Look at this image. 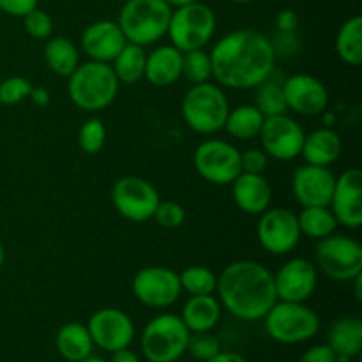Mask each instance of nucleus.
Here are the masks:
<instances>
[{"label": "nucleus", "instance_id": "obj_11", "mask_svg": "<svg viewBox=\"0 0 362 362\" xmlns=\"http://www.w3.org/2000/svg\"><path fill=\"white\" fill-rule=\"evenodd\" d=\"M161 202L158 189L148 180L136 175H126L115 180L112 187V204L124 219L145 223L152 219Z\"/></svg>", "mask_w": 362, "mask_h": 362}, {"label": "nucleus", "instance_id": "obj_27", "mask_svg": "<svg viewBox=\"0 0 362 362\" xmlns=\"http://www.w3.org/2000/svg\"><path fill=\"white\" fill-rule=\"evenodd\" d=\"M45 62L52 73L69 78L81 64L78 46L71 39L62 37V35L46 39Z\"/></svg>", "mask_w": 362, "mask_h": 362}, {"label": "nucleus", "instance_id": "obj_23", "mask_svg": "<svg viewBox=\"0 0 362 362\" xmlns=\"http://www.w3.org/2000/svg\"><path fill=\"white\" fill-rule=\"evenodd\" d=\"M343 151V141L332 127H318L304 136L300 158L308 165L331 166L339 159Z\"/></svg>", "mask_w": 362, "mask_h": 362}, {"label": "nucleus", "instance_id": "obj_30", "mask_svg": "<svg viewBox=\"0 0 362 362\" xmlns=\"http://www.w3.org/2000/svg\"><path fill=\"white\" fill-rule=\"evenodd\" d=\"M336 52L349 66H361L362 62V18L359 14L349 18L339 27L336 37Z\"/></svg>", "mask_w": 362, "mask_h": 362}, {"label": "nucleus", "instance_id": "obj_6", "mask_svg": "<svg viewBox=\"0 0 362 362\" xmlns=\"http://www.w3.org/2000/svg\"><path fill=\"white\" fill-rule=\"evenodd\" d=\"M216 25L218 21L214 11L207 4L197 0L172 9L166 35L170 37V45L175 46L179 52L187 53L205 48L214 37Z\"/></svg>", "mask_w": 362, "mask_h": 362}, {"label": "nucleus", "instance_id": "obj_19", "mask_svg": "<svg viewBox=\"0 0 362 362\" xmlns=\"http://www.w3.org/2000/svg\"><path fill=\"white\" fill-rule=\"evenodd\" d=\"M336 175L329 166L303 165L293 172L292 191L300 207H329Z\"/></svg>", "mask_w": 362, "mask_h": 362}, {"label": "nucleus", "instance_id": "obj_1", "mask_svg": "<svg viewBox=\"0 0 362 362\" xmlns=\"http://www.w3.org/2000/svg\"><path fill=\"white\" fill-rule=\"evenodd\" d=\"M212 78L235 90L257 88L276 71L272 41L258 30L240 28L223 35L211 49Z\"/></svg>", "mask_w": 362, "mask_h": 362}, {"label": "nucleus", "instance_id": "obj_7", "mask_svg": "<svg viewBox=\"0 0 362 362\" xmlns=\"http://www.w3.org/2000/svg\"><path fill=\"white\" fill-rule=\"evenodd\" d=\"M265 331L281 345H297L310 341L320 329V317L306 303L276 300L264 317Z\"/></svg>", "mask_w": 362, "mask_h": 362}, {"label": "nucleus", "instance_id": "obj_9", "mask_svg": "<svg viewBox=\"0 0 362 362\" xmlns=\"http://www.w3.org/2000/svg\"><path fill=\"white\" fill-rule=\"evenodd\" d=\"M317 269L329 279L352 283L362 274V246L359 240L343 233H332L318 240L315 247Z\"/></svg>", "mask_w": 362, "mask_h": 362}, {"label": "nucleus", "instance_id": "obj_50", "mask_svg": "<svg viewBox=\"0 0 362 362\" xmlns=\"http://www.w3.org/2000/svg\"><path fill=\"white\" fill-rule=\"evenodd\" d=\"M226 2H232V4H250V2H255V0H226Z\"/></svg>", "mask_w": 362, "mask_h": 362}, {"label": "nucleus", "instance_id": "obj_35", "mask_svg": "<svg viewBox=\"0 0 362 362\" xmlns=\"http://www.w3.org/2000/svg\"><path fill=\"white\" fill-rule=\"evenodd\" d=\"M106 144V126L101 119L92 117L78 131V145L88 156H94L103 151Z\"/></svg>", "mask_w": 362, "mask_h": 362}, {"label": "nucleus", "instance_id": "obj_3", "mask_svg": "<svg viewBox=\"0 0 362 362\" xmlns=\"http://www.w3.org/2000/svg\"><path fill=\"white\" fill-rule=\"evenodd\" d=\"M119 87L112 66L95 60L80 64L67 81V92L73 105L88 113L108 108L115 101Z\"/></svg>", "mask_w": 362, "mask_h": 362}, {"label": "nucleus", "instance_id": "obj_42", "mask_svg": "<svg viewBox=\"0 0 362 362\" xmlns=\"http://www.w3.org/2000/svg\"><path fill=\"white\" fill-rule=\"evenodd\" d=\"M299 362H336V354L329 345H315L303 354Z\"/></svg>", "mask_w": 362, "mask_h": 362}, {"label": "nucleus", "instance_id": "obj_22", "mask_svg": "<svg viewBox=\"0 0 362 362\" xmlns=\"http://www.w3.org/2000/svg\"><path fill=\"white\" fill-rule=\"evenodd\" d=\"M145 80L154 87H170L182 78V52L172 45H163L147 53Z\"/></svg>", "mask_w": 362, "mask_h": 362}, {"label": "nucleus", "instance_id": "obj_40", "mask_svg": "<svg viewBox=\"0 0 362 362\" xmlns=\"http://www.w3.org/2000/svg\"><path fill=\"white\" fill-rule=\"evenodd\" d=\"M269 156L262 148H246L240 152V172L243 173H264L267 168Z\"/></svg>", "mask_w": 362, "mask_h": 362}, {"label": "nucleus", "instance_id": "obj_20", "mask_svg": "<svg viewBox=\"0 0 362 362\" xmlns=\"http://www.w3.org/2000/svg\"><path fill=\"white\" fill-rule=\"evenodd\" d=\"M126 42L119 23L112 20L94 21L81 34V49L88 59L95 62L112 64Z\"/></svg>", "mask_w": 362, "mask_h": 362}, {"label": "nucleus", "instance_id": "obj_41", "mask_svg": "<svg viewBox=\"0 0 362 362\" xmlns=\"http://www.w3.org/2000/svg\"><path fill=\"white\" fill-rule=\"evenodd\" d=\"M39 7V0H0V11L14 18H23Z\"/></svg>", "mask_w": 362, "mask_h": 362}, {"label": "nucleus", "instance_id": "obj_26", "mask_svg": "<svg viewBox=\"0 0 362 362\" xmlns=\"http://www.w3.org/2000/svg\"><path fill=\"white\" fill-rule=\"evenodd\" d=\"M55 345L60 357L67 362H80L92 356L94 341L90 338L87 325L69 322L62 325L55 336Z\"/></svg>", "mask_w": 362, "mask_h": 362}, {"label": "nucleus", "instance_id": "obj_17", "mask_svg": "<svg viewBox=\"0 0 362 362\" xmlns=\"http://www.w3.org/2000/svg\"><path fill=\"white\" fill-rule=\"evenodd\" d=\"M318 285V269L306 258H292L285 262L274 274L278 300L306 303Z\"/></svg>", "mask_w": 362, "mask_h": 362}, {"label": "nucleus", "instance_id": "obj_46", "mask_svg": "<svg viewBox=\"0 0 362 362\" xmlns=\"http://www.w3.org/2000/svg\"><path fill=\"white\" fill-rule=\"evenodd\" d=\"M205 362H247L243 356L233 352H219L218 356L212 357V359L205 361Z\"/></svg>", "mask_w": 362, "mask_h": 362}, {"label": "nucleus", "instance_id": "obj_14", "mask_svg": "<svg viewBox=\"0 0 362 362\" xmlns=\"http://www.w3.org/2000/svg\"><path fill=\"white\" fill-rule=\"evenodd\" d=\"M304 136L306 133H304L303 126L288 113L265 117L264 126L258 134L262 151L276 161H292V159L299 158Z\"/></svg>", "mask_w": 362, "mask_h": 362}, {"label": "nucleus", "instance_id": "obj_10", "mask_svg": "<svg viewBox=\"0 0 362 362\" xmlns=\"http://www.w3.org/2000/svg\"><path fill=\"white\" fill-rule=\"evenodd\" d=\"M198 175L214 186H230L240 175V151L219 138H207L193 152Z\"/></svg>", "mask_w": 362, "mask_h": 362}, {"label": "nucleus", "instance_id": "obj_12", "mask_svg": "<svg viewBox=\"0 0 362 362\" xmlns=\"http://www.w3.org/2000/svg\"><path fill=\"white\" fill-rule=\"evenodd\" d=\"M131 290L138 303L152 310H165L173 306L182 293L179 272L161 265L140 269L134 274Z\"/></svg>", "mask_w": 362, "mask_h": 362}, {"label": "nucleus", "instance_id": "obj_48", "mask_svg": "<svg viewBox=\"0 0 362 362\" xmlns=\"http://www.w3.org/2000/svg\"><path fill=\"white\" fill-rule=\"evenodd\" d=\"M80 362H108V361L101 359V357H94V356H90V357H87V359H83V361H80Z\"/></svg>", "mask_w": 362, "mask_h": 362}, {"label": "nucleus", "instance_id": "obj_37", "mask_svg": "<svg viewBox=\"0 0 362 362\" xmlns=\"http://www.w3.org/2000/svg\"><path fill=\"white\" fill-rule=\"evenodd\" d=\"M186 352H189L197 361L205 362L221 352V345H219V339L211 332H193L187 341Z\"/></svg>", "mask_w": 362, "mask_h": 362}, {"label": "nucleus", "instance_id": "obj_47", "mask_svg": "<svg viewBox=\"0 0 362 362\" xmlns=\"http://www.w3.org/2000/svg\"><path fill=\"white\" fill-rule=\"evenodd\" d=\"M166 4H168L172 9H175V7H180V6H186V4H193L197 2V0H165Z\"/></svg>", "mask_w": 362, "mask_h": 362}, {"label": "nucleus", "instance_id": "obj_39", "mask_svg": "<svg viewBox=\"0 0 362 362\" xmlns=\"http://www.w3.org/2000/svg\"><path fill=\"white\" fill-rule=\"evenodd\" d=\"M23 27L32 39L45 41V39L52 37L53 20L46 11L35 7L34 11H30V13L23 16Z\"/></svg>", "mask_w": 362, "mask_h": 362}, {"label": "nucleus", "instance_id": "obj_21", "mask_svg": "<svg viewBox=\"0 0 362 362\" xmlns=\"http://www.w3.org/2000/svg\"><path fill=\"white\" fill-rule=\"evenodd\" d=\"M230 186L233 202L246 214L260 216L271 207L272 187L264 173H240Z\"/></svg>", "mask_w": 362, "mask_h": 362}, {"label": "nucleus", "instance_id": "obj_34", "mask_svg": "<svg viewBox=\"0 0 362 362\" xmlns=\"http://www.w3.org/2000/svg\"><path fill=\"white\" fill-rule=\"evenodd\" d=\"M182 76L186 78L191 85L211 81L212 78L211 53L205 52V48L182 53Z\"/></svg>", "mask_w": 362, "mask_h": 362}, {"label": "nucleus", "instance_id": "obj_5", "mask_svg": "<svg viewBox=\"0 0 362 362\" xmlns=\"http://www.w3.org/2000/svg\"><path fill=\"white\" fill-rule=\"evenodd\" d=\"M230 103L221 85L205 81L191 85L182 99V119L198 134H216L223 131Z\"/></svg>", "mask_w": 362, "mask_h": 362}, {"label": "nucleus", "instance_id": "obj_2", "mask_svg": "<svg viewBox=\"0 0 362 362\" xmlns=\"http://www.w3.org/2000/svg\"><path fill=\"white\" fill-rule=\"evenodd\" d=\"M216 292L221 308L243 322L264 320L278 300L274 274L255 260H237L218 276Z\"/></svg>", "mask_w": 362, "mask_h": 362}, {"label": "nucleus", "instance_id": "obj_45", "mask_svg": "<svg viewBox=\"0 0 362 362\" xmlns=\"http://www.w3.org/2000/svg\"><path fill=\"white\" fill-rule=\"evenodd\" d=\"M110 362H140V359H138L136 354L131 352L129 349H122L112 354V359H110Z\"/></svg>", "mask_w": 362, "mask_h": 362}, {"label": "nucleus", "instance_id": "obj_33", "mask_svg": "<svg viewBox=\"0 0 362 362\" xmlns=\"http://www.w3.org/2000/svg\"><path fill=\"white\" fill-rule=\"evenodd\" d=\"M180 288L189 296H212L218 286V276L204 265H189L179 274Z\"/></svg>", "mask_w": 362, "mask_h": 362}, {"label": "nucleus", "instance_id": "obj_24", "mask_svg": "<svg viewBox=\"0 0 362 362\" xmlns=\"http://www.w3.org/2000/svg\"><path fill=\"white\" fill-rule=\"evenodd\" d=\"M327 339L336 354V362H350L362 350V320L357 317L339 318L329 329Z\"/></svg>", "mask_w": 362, "mask_h": 362}, {"label": "nucleus", "instance_id": "obj_16", "mask_svg": "<svg viewBox=\"0 0 362 362\" xmlns=\"http://www.w3.org/2000/svg\"><path fill=\"white\" fill-rule=\"evenodd\" d=\"M286 108L303 117H318L327 112L329 90L317 76L297 73L283 80Z\"/></svg>", "mask_w": 362, "mask_h": 362}, {"label": "nucleus", "instance_id": "obj_15", "mask_svg": "<svg viewBox=\"0 0 362 362\" xmlns=\"http://www.w3.org/2000/svg\"><path fill=\"white\" fill-rule=\"evenodd\" d=\"M94 346L105 352L129 349L134 339V324L129 315L117 308H101L95 311L87 324Z\"/></svg>", "mask_w": 362, "mask_h": 362}, {"label": "nucleus", "instance_id": "obj_49", "mask_svg": "<svg viewBox=\"0 0 362 362\" xmlns=\"http://www.w3.org/2000/svg\"><path fill=\"white\" fill-rule=\"evenodd\" d=\"M4 260H6V251H4V246H2V243H0V269H2V265H4Z\"/></svg>", "mask_w": 362, "mask_h": 362}, {"label": "nucleus", "instance_id": "obj_31", "mask_svg": "<svg viewBox=\"0 0 362 362\" xmlns=\"http://www.w3.org/2000/svg\"><path fill=\"white\" fill-rule=\"evenodd\" d=\"M300 235H306L313 240L325 239L332 235L338 228L334 214L329 207H303L297 214Z\"/></svg>", "mask_w": 362, "mask_h": 362}, {"label": "nucleus", "instance_id": "obj_44", "mask_svg": "<svg viewBox=\"0 0 362 362\" xmlns=\"http://www.w3.org/2000/svg\"><path fill=\"white\" fill-rule=\"evenodd\" d=\"M28 99H30L32 103H34L35 106H48L49 105V92L46 90L45 87H32L30 90V95H28Z\"/></svg>", "mask_w": 362, "mask_h": 362}, {"label": "nucleus", "instance_id": "obj_25", "mask_svg": "<svg viewBox=\"0 0 362 362\" xmlns=\"http://www.w3.org/2000/svg\"><path fill=\"white\" fill-rule=\"evenodd\" d=\"M184 325L187 331L193 332H211L221 320V303L212 296H191L182 308Z\"/></svg>", "mask_w": 362, "mask_h": 362}, {"label": "nucleus", "instance_id": "obj_38", "mask_svg": "<svg viewBox=\"0 0 362 362\" xmlns=\"http://www.w3.org/2000/svg\"><path fill=\"white\" fill-rule=\"evenodd\" d=\"M152 219H154L161 228L175 230L179 228V226H182L184 221H186V211H184V207L179 202L165 200L159 202Z\"/></svg>", "mask_w": 362, "mask_h": 362}, {"label": "nucleus", "instance_id": "obj_13", "mask_svg": "<svg viewBox=\"0 0 362 362\" xmlns=\"http://www.w3.org/2000/svg\"><path fill=\"white\" fill-rule=\"evenodd\" d=\"M297 214L290 209L276 207L262 212L257 225V239L267 253L283 257L292 253L300 240Z\"/></svg>", "mask_w": 362, "mask_h": 362}, {"label": "nucleus", "instance_id": "obj_4", "mask_svg": "<svg viewBox=\"0 0 362 362\" xmlns=\"http://www.w3.org/2000/svg\"><path fill=\"white\" fill-rule=\"evenodd\" d=\"M172 7L165 0H127L119 14V27L127 42L151 46L168 32Z\"/></svg>", "mask_w": 362, "mask_h": 362}, {"label": "nucleus", "instance_id": "obj_32", "mask_svg": "<svg viewBox=\"0 0 362 362\" xmlns=\"http://www.w3.org/2000/svg\"><path fill=\"white\" fill-rule=\"evenodd\" d=\"M274 73L257 87L255 106L264 113V117L281 115V113L288 112L285 103V94H283V80H283H276Z\"/></svg>", "mask_w": 362, "mask_h": 362}, {"label": "nucleus", "instance_id": "obj_43", "mask_svg": "<svg viewBox=\"0 0 362 362\" xmlns=\"http://www.w3.org/2000/svg\"><path fill=\"white\" fill-rule=\"evenodd\" d=\"M276 25H278L279 32H296L299 27V16H297L296 11L283 9L276 16Z\"/></svg>", "mask_w": 362, "mask_h": 362}, {"label": "nucleus", "instance_id": "obj_28", "mask_svg": "<svg viewBox=\"0 0 362 362\" xmlns=\"http://www.w3.org/2000/svg\"><path fill=\"white\" fill-rule=\"evenodd\" d=\"M145 62H147V53L144 46L126 42L119 55L112 60V69L115 73L119 83L134 85L145 76Z\"/></svg>", "mask_w": 362, "mask_h": 362}, {"label": "nucleus", "instance_id": "obj_8", "mask_svg": "<svg viewBox=\"0 0 362 362\" xmlns=\"http://www.w3.org/2000/svg\"><path fill=\"white\" fill-rule=\"evenodd\" d=\"M189 336L179 315H158L141 332V352L148 362H175L186 354Z\"/></svg>", "mask_w": 362, "mask_h": 362}, {"label": "nucleus", "instance_id": "obj_18", "mask_svg": "<svg viewBox=\"0 0 362 362\" xmlns=\"http://www.w3.org/2000/svg\"><path fill=\"white\" fill-rule=\"evenodd\" d=\"M329 209L334 214L338 225L349 230H359L362 226V172L359 168H349L336 177Z\"/></svg>", "mask_w": 362, "mask_h": 362}, {"label": "nucleus", "instance_id": "obj_36", "mask_svg": "<svg viewBox=\"0 0 362 362\" xmlns=\"http://www.w3.org/2000/svg\"><path fill=\"white\" fill-rule=\"evenodd\" d=\"M32 83L23 76H9L0 81V105L14 106L28 99Z\"/></svg>", "mask_w": 362, "mask_h": 362}, {"label": "nucleus", "instance_id": "obj_29", "mask_svg": "<svg viewBox=\"0 0 362 362\" xmlns=\"http://www.w3.org/2000/svg\"><path fill=\"white\" fill-rule=\"evenodd\" d=\"M264 120V113L257 106L240 105L237 108H230L223 129L237 140H251V138H258Z\"/></svg>", "mask_w": 362, "mask_h": 362}]
</instances>
